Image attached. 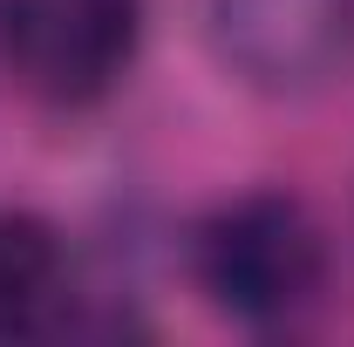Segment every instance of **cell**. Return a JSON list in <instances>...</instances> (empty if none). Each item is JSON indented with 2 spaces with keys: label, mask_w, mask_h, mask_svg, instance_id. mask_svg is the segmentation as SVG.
<instances>
[{
  "label": "cell",
  "mask_w": 354,
  "mask_h": 347,
  "mask_svg": "<svg viewBox=\"0 0 354 347\" xmlns=\"http://www.w3.org/2000/svg\"><path fill=\"white\" fill-rule=\"evenodd\" d=\"M198 286L245 327H293L327 286V232L286 191H245L198 232Z\"/></svg>",
  "instance_id": "6da1fadb"
},
{
  "label": "cell",
  "mask_w": 354,
  "mask_h": 347,
  "mask_svg": "<svg viewBox=\"0 0 354 347\" xmlns=\"http://www.w3.org/2000/svg\"><path fill=\"white\" fill-rule=\"evenodd\" d=\"M136 0H0V62L48 109H88L130 75Z\"/></svg>",
  "instance_id": "7a4b0ae2"
},
{
  "label": "cell",
  "mask_w": 354,
  "mask_h": 347,
  "mask_svg": "<svg viewBox=\"0 0 354 347\" xmlns=\"http://www.w3.org/2000/svg\"><path fill=\"white\" fill-rule=\"evenodd\" d=\"M218 62L266 95H313L354 68V0H205Z\"/></svg>",
  "instance_id": "3957f363"
},
{
  "label": "cell",
  "mask_w": 354,
  "mask_h": 347,
  "mask_svg": "<svg viewBox=\"0 0 354 347\" xmlns=\"http://www.w3.org/2000/svg\"><path fill=\"white\" fill-rule=\"evenodd\" d=\"M62 300H68L62 232L35 212H0V334L41 327Z\"/></svg>",
  "instance_id": "277c9868"
}]
</instances>
